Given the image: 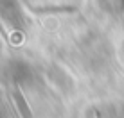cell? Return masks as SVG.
Returning a JSON list of instances; mask_svg holds the SVG:
<instances>
[{
    "mask_svg": "<svg viewBox=\"0 0 124 118\" xmlns=\"http://www.w3.org/2000/svg\"><path fill=\"white\" fill-rule=\"evenodd\" d=\"M15 102H16V106H18V111L22 113L23 118H31V111H29L27 104H25V100H23V97H22V91H20V88H16V90H15Z\"/></svg>",
    "mask_w": 124,
    "mask_h": 118,
    "instance_id": "cell-1",
    "label": "cell"
}]
</instances>
